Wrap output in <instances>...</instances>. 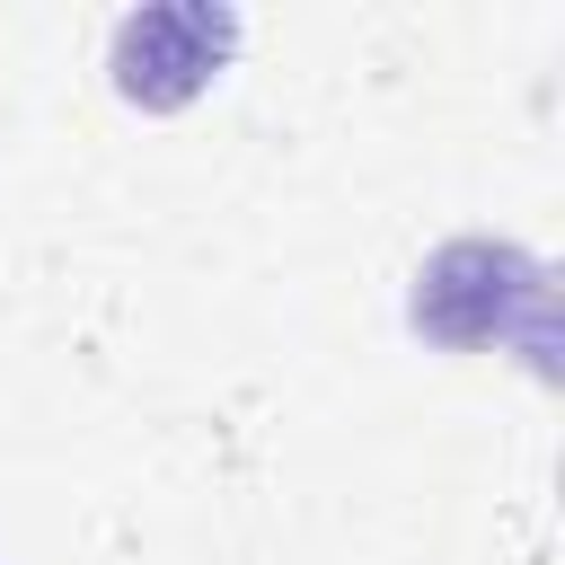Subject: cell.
<instances>
[{"label": "cell", "mask_w": 565, "mask_h": 565, "mask_svg": "<svg viewBox=\"0 0 565 565\" xmlns=\"http://www.w3.org/2000/svg\"><path fill=\"white\" fill-rule=\"evenodd\" d=\"M221 53H230V18H221V9H194V0L141 9V18L115 26V79H124V97H141V106L194 97Z\"/></svg>", "instance_id": "1"}]
</instances>
